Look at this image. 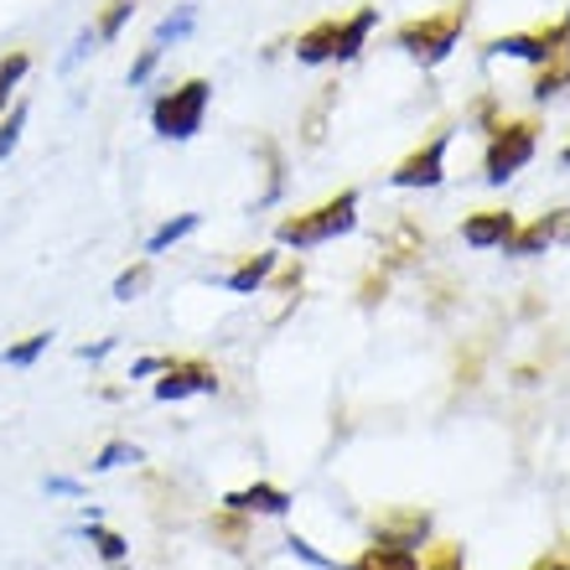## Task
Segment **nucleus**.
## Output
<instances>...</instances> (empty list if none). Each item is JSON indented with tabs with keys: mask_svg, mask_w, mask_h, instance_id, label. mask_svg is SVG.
Here are the masks:
<instances>
[{
	"mask_svg": "<svg viewBox=\"0 0 570 570\" xmlns=\"http://www.w3.org/2000/svg\"><path fill=\"white\" fill-rule=\"evenodd\" d=\"M466 21H472V0H456V6H446V11L421 16V21H405V27L394 31V37H400V47H405L415 62L435 68V62L451 58V47L462 42Z\"/></svg>",
	"mask_w": 570,
	"mask_h": 570,
	"instance_id": "obj_1",
	"label": "nucleus"
},
{
	"mask_svg": "<svg viewBox=\"0 0 570 570\" xmlns=\"http://www.w3.org/2000/svg\"><path fill=\"white\" fill-rule=\"evenodd\" d=\"M353 224H358V193H337V197H327V203H316V208L281 218L275 239L296 244V249H312V244H327V239H337V234H347Z\"/></svg>",
	"mask_w": 570,
	"mask_h": 570,
	"instance_id": "obj_2",
	"label": "nucleus"
},
{
	"mask_svg": "<svg viewBox=\"0 0 570 570\" xmlns=\"http://www.w3.org/2000/svg\"><path fill=\"white\" fill-rule=\"evenodd\" d=\"M208 99H213V83H208V78H187V83H177L171 94H161V99L150 105V125H156V136H166V140H193L197 130H203Z\"/></svg>",
	"mask_w": 570,
	"mask_h": 570,
	"instance_id": "obj_3",
	"label": "nucleus"
},
{
	"mask_svg": "<svg viewBox=\"0 0 570 570\" xmlns=\"http://www.w3.org/2000/svg\"><path fill=\"white\" fill-rule=\"evenodd\" d=\"M534 146H540V125L534 120H503L488 140V156H482V177L488 181H509L513 171H524L534 161Z\"/></svg>",
	"mask_w": 570,
	"mask_h": 570,
	"instance_id": "obj_4",
	"label": "nucleus"
},
{
	"mask_svg": "<svg viewBox=\"0 0 570 570\" xmlns=\"http://www.w3.org/2000/svg\"><path fill=\"white\" fill-rule=\"evenodd\" d=\"M560 47H566V21L540 27V31H509V37H493L488 52H493V58H524V62L540 68V62L560 58Z\"/></svg>",
	"mask_w": 570,
	"mask_h": 570,
	"instance_id": "obj_5",
	"label": "nucleus"
},
{
	"mask_svg": "<svg viewBox=\"0 0 570 570\" xmlns=\"http://www.w3.org/2000/svg\"><path fill=\"white\" fill-rule=\"evenodd\" d=\"M218 390V368L203 358H166L161 379H156V400H187V394H213Z\"/></svg>",
	"mask_w": 570,
	"mask_h": 570,
	"instance_id": "obj_6",
	"label": "nucleus"
},
{
	"mask_svg": "<svg viewBox=\"0 0 570 570\" xmlns=\"http://www.w3.org/2000/svg\"><path fill=\"white\" fill-rule=\"evenodd\" d=\"M446 146H451V136L441 130V136L425 140L421 150H410L405 161L390 171V181L394 187H441V181H446Z\"/></svg>",
	"mask_w": 570,
	"mask_h": 570,
	"instance_id": "obj_7",
	"label": "nucleus"
},
{
	"mask_svg": "<svg viewBox=\"0 0 570 570\" xmlns=\"http://www.w3.org/2000/svg\"><path fill=\"white\" fill-rule=\"evenodd\" d=\"M431 534V513L425 509H390L374 519V544H394V550H415Z\"/></svg>",
	"mask_w": 570,
	"mask_h": 570,
	"instance_id": "obj_8",
	"label": "nucleus"
},
{
	"mask_svg": "<svg viewBox=\"0 0 570 570\" xmlns=\"http://www.w3.org/2000/svg\"><path fill=\"white\" fill-rule=\"evenodd\" d=\"M566 234H570V208H556V213H544V218H534L529 228H513L509 249L513 255H540V249H550Z\"/></svg>",
	"mask_w": 570,
	"mask_h": 570,
	"instance_id": "obj_9",
	"label": "nucleus"
},
{
	"mask_svg": "<svg viewBox=\"0 0 570 570\" xmlns=\"http://www.w3.org/2000/svg\"><path fill=\"white\" fill-rule=\"evenodd\" d=\"M513 213L509 208H482V213H472L462 224V239L472 244V249H498V244H509L513 239Z\"/></svg>",
	"mask_w": 570,
	"mask_h": 570,
	"instance_id": "obj_10",
	"label": "nucleus"
},
{
	"mask_svg": "<svg viewBox=\"0 0 570 570\" xmlns=\"http://www.w3.org/2000/svg\"><path fill=\"white\" fill-rule=\"evenodd\" d=\"M224 509H234V513H285L291 509V493L275 488V482H249V488H239V493L224 498Z\"/></svg>",
	"mask_w": 570,
	"mask_h": 570,
	"instance_id": "obj_11",
	"label": "nucleus"
},
{
	"mask_svg": "<svg viewBox=\"0 0 570 570\" xmlns=\"http://www.w3.org/2000/svg\"><path fill=\"white\" fill-rule=\"evenodd\" d=\"M337 37H343V21H332V16L316 21V27H306L296 37V58L312 62V68L316 62H337Z\"/></svg>",
	"mask_w": 570,
	"mask_h": 570,
	"instance_id": "obj_12",
	"label": "nucleus"
},
{
	"mask_svg": "<svg viewBox=\"0 0 570 570\" xmlns=\"http://www.w3.org/2000/svg\"><path fill=\"white\" fill-rule=\"evenodd\" d=\"M343 570H421V560H415V550H394V544H368L353 566Z\"/></svg>",
	"mask_w": 570,
	"mask_h": 570,
	"instance_id": "obj_13",
	"label": "nucleus"
},
{
	"mask_svg": "<svg viewBox=\"0 0 570 570\" xmlns=\"http://www.w3.org/2000/svg\"><path fill=\"white\" fill-rule=\"evenodd\" d=\"M374 21L379 16L363 6V11H353L343 21V37H337V62H347V58H358L363 52V42H368V31H374Z\"/></svg>",
	"mask_w": 570,
	"mask_h": 570,
	"instance_id": "obj_14",
	"label": "nucleus"
},
{
	"mask_svg": "<svg viewBox=\"0 0 570 570\" xmlns=\"http://www.w3.org/2000/svg\"><path fill=\"white\" fill-rule=\"evenodd\" d=\"M271 271H275V255H255V259H244L239 271L228 275V291H234V296H249V291H259V285L271 281Z\"/></svg>",
	"mask_w": 570,
	"mask_h": 570,
	"instance_id": "obj_15",
	"label": "nucleus"
},
{
	"mask_svg": "<svg viewBox=\"0 0 570 570\" xmlns=\"http://www.w3.org/2000/svg\"><path fill=\"white\" fill-rule=\"evenodd\" d=\"M130 16H136V0H109L105 11H99V21H94V42H115Z\"/></svg>",
	"mask_w": 570,
	"mask_h": 570,
	"instance_id": "obj_16",
	"label": "nucleus"
},
{
	"mask_svg": "<svg viewBox=\"0 0 570 570\" xmlns=\"http://www.w3.org/2000/svg\"><path fill=\"white\" fill-rule=\"evenodd\" d=\"M566 89H570V62H560V58L540 62V78H534V99H556V94H566Z\"/></svg>",
	"mask_w": 570,
	"mask_h": 570,
	"instance_id": "obj_17",
	"label": "nucleus"
},
{
	"mask_svg": "<svg viewBox=\"0 0 570 570\" xmlns=\"http://www.w3.org/2000/svg\"><path fill=\"white\" fill-rule=\"evenodd\" d=\"M193 228H197V213H181V218H171V224H161V228H156V234H150V244H146V249H150V255H161V249H171V244H181V239H187Z\"/></svg>",
	"mask_w": 570,
	"mask_h": 570,
	"instance_id": "obj_18",
	"label": "nucleus"
},
{
	"mask_svg": "<svg viewBox=\"0 0 570 570\" xmlns=\"http://www.w3.org/2000/svg\"><path fill=\"white\" fill-rule=\"evenodd\" d=\"M47 343H52V332H31L27 343H16V347H6L0 358L11 363V368H27V363H37L47 353Z\"/></svg>",
	"mask_w": 570,
	"mask_h": 570,
	"instance_id": "obj_19",
	"label": "nucleus"
},
{
	"mask_svg": "<svg viewBox=\"0 0 570 570\" xmlns=\"http://www.w3.org/2000/svg\"><path fill=\"white\" fill-rule=\"evenodd\" d=\"M421 570H466V556H462V544H431L421 556Z\"/></svg>",
	"mask_w": 570,
	"mask_h": 570,
	"instance_id": "obj_20",
	"label": "nucleus"
},
{
	"mask_svg": "<svg viewBox=\"0 0 570 570\" xmlns=\"http://www.w3.org/2000/svg\"><path fill=\"white\" fill-rule=\"evenodd\" d=\"M89 544L109 560V566H125V550H130V544H125L115 529H99V524H89Z\"/></svg>",
	"mask_w": 570,
	"mask_h": 570,
	"instance_id": "obj_21",
	"label": "nucleus"
},
{
	"mask_svg": "<svg viewBox=\"0 0 570 570\" xmlns=\"http://www.w3.org/2000/svg\"><path fill=\"white\" fill-rule=\"evenodd\" d=\"M27 68H31V58H27V52H11V58L0 62V109H6V99H11V94H16V83L27 78Z\"/></svg>",
	"mask_w": 570,
	"mask_h": 570,
	"instance_id": "obj_22",
	"label": "nucleus"
},
{
	"mask_svg": "<svg viewBox=\"0 0 570 570\" xmlns=\"http://www.w3.org/2000/svg\"><path fill=\"white\" fill-rule=\"evenodd\" d=\"M146 285H150V265L140 259V265H130V271H125L120 281H115V296H120V301H136L140 291H146Z\"/></svg>",
	"mask_w": 570,
	"mask_h": 570,
	"instance_id": "obj_23",
	"label": "nucleus"
},
{
	"mask_svg": "<svg viewBox=\"0 0 570 570\" xmlns=\"http://www.w3.org/2000/svg\"><path fill=\"white\" fill-rule=\"evenodd\" d=\"M21 125H27V105H16L11 115H6V125H0V161L16 150V140H21Z\"/></svg>",
	"mask_w": 570,
	"mask_h": 570,
	"instance_id": "obj_24",
	"label": "nucleus"
},
{
	"mask_svg": "<svg viewBox=\"0 0 570 570\" xmlns=\"http://www.w3.org/2000/svg\"><path fill=\"white\" fill-rule=\"evenodd\" d=\"M125 462H140L136 446H125V441H115V446L99 451V462H94V472H109V466H125Z\"/></svg>",
	"mask_w": 570,
	"mask_h": 570,
	"instance_id": "obj_25",
	"label": "nucleus"
},
{
	"mask_svg": "<svg viewBox=\"0 0 570 570\" xmlns=\"http://www.w3.org/2000/svg\"><path fill=\"white\" fill-rule=\"evenodd\" d=\"M187 31H193V11L181 6L177 16H166V21H161V31H156V42H177V37H187Z\"/></svg>",
	"mask_w": 570,
	"mask_h": 570,
	"instance_id": "obj_26",
	"label": "nucleus"
},
{
	"mask_svg": "<svg viewBox=\"0 0 570 570\" xmlns=\"http://www.w3.org/2000/svg\"><path fill=\"white\" fill-rule=\"evenodd\" d=\"M156 62H161V47H146V52L136 58V68H130V89H140V83L156 73Z\"/></svg>",
	"mask_w": 570,
	"mask_h": 570,
	"instance_id": "obj_27",
	"label": "nucleus"
},
{
	"mask_svg": "<svg viewBox=\"0 0 570 570\" xmlns=\"http://www.w3.org/2000/svg\"><path fill=\"white\" fill-rule=\"evenodd\" d=\"M384 285H390L384 275H368V281H363V306H374V301L384 296Z\"/></svg>",
	"mask_w": 570,
	"mask_h": 570,
	"instance_id": "obj_28",
	"label": "nucleus"
},
{
	"mask_svg": "<svg viewBox=\"0 0 570 570\" xmlns=\"http://www.w3.org/2000/svg\"><path fill=\"white\" fill-rule=\"evenodd\" d=\"M161 363H166V358H140L136 374H161Z\"/></svg>",
	"mask_w": 570,
	"mask_h": 570,
	"instance_id": "obj_29",
	"label": "nucleus"
},
{
	"mask_svg": "<svg viewBox=\"0 0 570 570\" xmlns=\"http://www.w3.org/2000/svg\"><path fill=\"white\" fill-rule=\"evenodd\" d=\"M529 570H570L566 560H540V566H529Z\"/></svg>",
	"mask_w": 570,
	"mask_h": 570,
	"instance_id": "obj_30",
	"label": "nucleus"
},
{
	"mask_svg": "<svg viewBox=\"0 0 570 570\" xmlns=\"http://www.w3.org/2000/svg\"><path fill=\"white\" fill-rule=\"evenodd\" d=\"M566 52H570V11H566Z\"/></svg>",
	"mask_w": 570,
	"mask_h": 570,
	"instance_id": "obj_31",
	"label": "nucleus"
},
{
	"mask_svg": "<svg viewBox=\"0 0 570 570\" xmlns=\"http://www.w3.org/2000/svg\"><path fill=\"white\" fill-rule=\"evenodd\" d=\"M560 161H566V166H570V146H566V150H560Z\"/></svg>",
	"mask_w": 570,
	"mask_h": 570,
	"instance_id": "obj_32",
	"label": "nucleus"
}]
</instances>
